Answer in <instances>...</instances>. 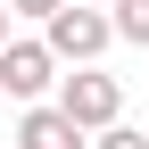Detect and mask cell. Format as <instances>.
<instances>
[{
    "mask_svg": "<svg viewBox=\"0 0 149 149\" xmlns=\"http://www.w3.org/2000/svg\"><path fill=\"white\" fill-rule=\"evenodd\" d=\"M42 42L58 50L66 66H91L108 42H116V17H108V8H91V0H66L58 17H42Z\"/></svg>",
    "mask_w": 149,
    "mask_h": 149,
    "instance_id": "6da1fadb",
    "label": "cell"
},
{
    "mask_svg": "<svg viewBox=\"0 0 149 149\" xmlns=\"http://www.w3.org/2000/svg\"><path fill=\"white\" fill-rule=\"evenodd\" d=\"M58 108L83 124V133H108V124L124 116V83L100 74V66H74V74H58Z\"/></svg>",
    "mask_w": 149,
    "mask_h": 149,
    "instance_id": "7a4b0ae2",
    "label": "cell"
},
{
    "mask_svg": "<svg viewBox=\"0 0 149 149\" xmlns=\"http://www.w3.org/2000/svg\"><path fill=\"white\" fill-rule=\"evenodd\" d=\"M58 50L50 42H0V91H8V100H42L50 83H58Z\"/></svg>",
    "mask_w": 149,
    "mask_h": 149,
    "instance_id": "3957f363",
    "label": "cell"
},
{
    "mask_svg": "<svg viewBox=\"0 0 149 149\" xmlns=\"http://www.w3.org/2000/svg\"><path fill=\"white\" fill-rule=\"evenodd\" d=\"M91 133L66 116L58 100H25V116H17V149H83Z\"/></svg>",
    "mask_w": 149,
    "mask_h": 149,
    "instance_id": "277c9868",
    "label": "cell"
},
{
    "mask_svg": "<svg viewBox=\"0 0 149 149\" xmlns=\"http://www.w3.org/2000/svg\"><path fill=\"white\" fill-rule=\"evenodd\" d=\"M108 17H116V42L149 50V0H108Z\"/></svg>",
    "mask_w": 149,
    "mask_h": 149,
    "instance_id": "5b68a950",
    "label": "cell"
},
{
    "mask_svg": "<svg viewBox=\"0 0 149 149\" xmlns=\"http://www.w3.org/2000/svg\"><path fill=\"white\" fill-rule=\"evenodd\" d=\"M91 149H149V133H133V124H124V116H116V124H108V133H100V141H91Z\"/></svg>",
    "mask_w": 149,
    "mask_h": 149,
    "instance_id": "8992f818",
    "label": "cell"
},
{
    "mask_svg": "<svg viewBox=\"0 0 149 149\" xmlns=\"http://www.w3.org/2000/svg\"><path fill=\"white\" fill-rule=\"evenodd\" d=\"M8 8H17V17H58L66 0H8Z\"/></svg>",
    "mask_w": 149,
    "mask_h": 149,
    "instance_id": "52a82bcc",
    "label": "cell"
},
{
    "mask_svg": "<svg viewBox=\"0 0 149 149\" xmlns=\"http://www.w3.org/2000/svg\"><path fill=\"white\" fill-rule=\"evenodd\" d=\"M8 17H17V8H8V0H0V42H8Z\"/></svg>",
    "mask_w": 149,
    "mask_h": 149,
    "instance_id": "ba28073f",
    "label": "cell"
},
{
    "mask_svg": "<svg viewBox=\"0 0 149 149\" xmlns=\"http://www.w3.org/2000/svg\"><path fill=\"white\" fill-rule=\"evenodd\" d=\"M91 8H108V0H91Z\"/></svg>",
    "mask_w": 149,
    "mask_h": 149,
    "instance_id": "9c48e42d",
    "label": "cell"
},
{
    "mask_svg": "<svg viewBox=\"0 0 149 149\" xmlns=\"http://www.w3.org/2000/svg\"><path fill=\"white\" fill-rule=\"evenodd\" d=\"M8 149H17V141H8Z\"/></svg>",
    "mask_w": 149,
    "mask_h": 149,
    "instance_id": "30bf717a",
    "label": "cell"
}]
</instances>
